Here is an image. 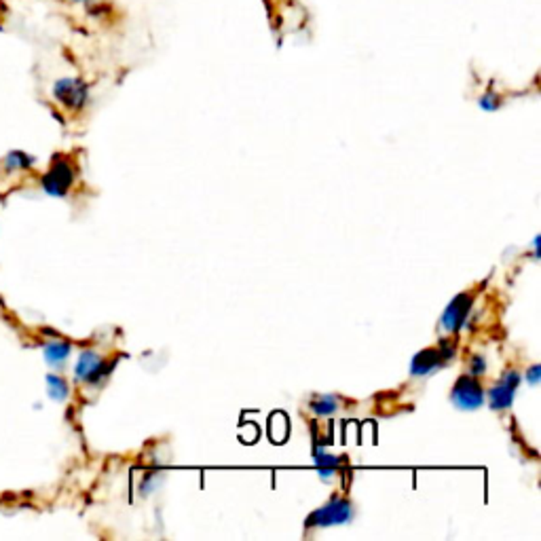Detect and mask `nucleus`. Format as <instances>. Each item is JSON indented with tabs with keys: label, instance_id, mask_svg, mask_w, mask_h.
<instances>
[{
	"label": "nucleus",
	"instance_id": "f257e3e1",
	"mask_svg": "<svg viewBox=\"0 0 541 541\" xmlns=\"http://www.w3.org/2000/svg\"><path fill=\"white\" fill-rule=\"evenodd\" d=\"M51 95L62 108L78 113L89 102V85L78 76H62L51 87Z\"/></svg>",
	"mask_w": 541,
	"mask_h": 541
},
{
	"label": "nucleus",
	"instance_id": "f03ea898",
	"mask_svg": "<svg viewBox=\"0 0 541 541\" xmlns=\"http://www.w3.org/2000/svg\"><path fill=\"white\" fill-rule=\"evenodd\" d=\"M351 518H354V504H351L345 495H335L328 504L311 514L307 520V526L309 529H322V526L349 523Z\"/></svg>",
	"mask_w": 541,
	"mask_h": 541
},
{
	"label": "nucleus",
	"instance_id": "7ed1b4c3",
	"mask_svg": "<svg viewBox=\"0 0 541 541\" xmlns=\"http://www.w3.org/2000/svg\"><path fill=\"white\" fill-rule=\"evenodd\" d=\"M43 188L51 197H64L75 185V165L68 156H55L47 174L43 175Z\"/></svg>",
	"mask_w": 541,
	"mask_h": 541
},
{
	"label": "nucleus",
	"instance_id": "20e7f679",
	"mask_svg": "<svg viewBox=\"0 0 541 541\" xmlns=\"http://www.w3.org/2000/svg\"><path fill=\"white\" fill-rule=\"evenodd\" d=\"M455 357V345L451 341H442L434 347H427L419 351L415 356L413 366H410V373L413 376H427L432 375L434 370H438L448 364Z\"/></svg>",
	"mask_w": 541,
	"mask_h": 541
},
{
	"label": "nucleus",
	"instance_id": "39448f33",
	"mask_svg": "<svg viewBox=\"0 0 541 541\" xmlns=\"http://www.w3.org/2000/svg\"><path fill=\"white\" fill-rule=\"evenodd\" d=\"M113 368L115 360H104L95 351H83V354L78 356L75 376L78 383H85V386H100V383L113 373Z\"/></svg>",
	"mask_w": 541,
	"mask_h": 541
},
{
	"label": "nucleus",
	"instance_id": "423d86ee",
	"mask_svg": "<svg viewBox=\"0 0 541 541\" xmlns=\"http://www.w3.org/2000/svg\"><path fill=\"white\" fill-rule=\"evenodd\" d=\"M476 295H478V290H467V292H461L451 301L448 305L445 316L440 319V326L445 328L446 332H459L461 326L466 324V319L469 316V311H472V305L476 301Z\"/></svg>",
	"mask_w": 541,
	"mask_h": 541
},
{
	"label": "nucleus",
	"instance_id": "0eeeda50",
	"mask_svg": "<svg viewBox=\"0 0 541 541\" xmlns=\"http://www.w3.org/2000/svg\"><path fill=\"white\" fill-rule=\"evenodd\" d=\"M451 400L457 404L459 408L466 410H474L482 406L485 402V389H482V383L476 379L474 375H461L459 381L455 383Z\"/></svg>",
	"mask_w": 541,
	"mask_h": 541
},
{
	"label": "nucleus",
	"instance_id": "6e6552de",
	"mask_svg": "<svg viewBox=\"0 0 541 541\" xmlns=\"http://www.w3.org/2000/svg\"><path fill=\"white\" fill-rule=\"evenodd\" d=\"M518 383H520V375L514 373V370H510V373H506L504 376H501V381L491 389V394H488L491 408H495V410L510 408L514 394H516Z\"/></svg>",
	"mask_w": 541,
	"mask_h": 541
},
{
	"label": "nucleus",
	"instance_id": "1a4fd4ad",
	"mask_svg": "<svg viewBox=\"0 0 541 541\" xmlns=\"http://www.w3.org/2000/svg\"><path fill=\"white\" fill-rule=\"evenodd\" d=\"M70 351H73L70 343H66V341H51V343L45 345V360H47L51 366H62V364L68 360Z\"/></svg>",
	"mask_w": 541,
	"mask_h": 541
},
{
	"label": "nucleus",
	"instance_id": "9d476101",
	"mask_svg": "<svg viewBox=\"0 0 541 541\" xmlns=\"http://www.w3.org/2000/svg\"><path fill=\"white\" fill-rule=\"evenodd\" d=\"M47 391L51 396V400L55 402H62L68 397V383L62 379V376L57 375H49L47 376Z\"/></svg>",
	"mask_w": 541,
	"mask_h": 541
},
{
	"label": "nucleus",
	"instance_id": "9b49d317",
	"mask_svg": "<svg viewBox=\"0 0 541 541\" xmlns=\"http://www.w3.org/2000/svg\"><path fill=\"white\" fill-rule=\"evenodd\" d=\"M32 163H35V159H32L30 155H25L22 151H13L6 155L5 167L9 169V172H19V169H28Z\"/></svg>",
	"mask_w": 541,
	"mask_h": 541
},
{
	"label": "nucleus",
	"instance_id": "f8f14e48",
	"mask_svg": "<svg viewBox=\"0 0 541 541\" xmlns=\"http://www.w3.org/2000/svg\"><path fill=\"white\" fill-rule=\"evenodd\" d=\"M338 408V400L335 396H322V397H316V400L311 402V410L317 415H330L335 413Z\"/></svg>",
	"mask_w": 541,
	"mask_h": 541
},
{
	"label": "nucleus",
	"instance_id": "ddd939ff",
	"mask_svg": "<svg viewBox=\"0 0 541 541\" xmlns=\"http://www.w3.org/2000/svg\"><path fill=\"white\" fill-rule=\"evenodd\" d=\"M316 461L319 466V472L324 476H330L332 472H336V469H341V466L345 464V459L330 457V455H324V453H316Z\"/></svg>",
	"mask_w": 541,
	"mask_h": 541
},
{
	"label": "nucleus",
	"instance_id": "4468645a",
	"mask_svg": "<svg viewBox=\"0 0 541 541\" xmlns=\"http://www.w3.org/2000/svg\"><path fill=\"white\" fill-rule=\"evenodd\" d=\"M480 106L485 110H497L501 106V97L495 94V91H486V94L480 97Z\"/></svg>",
	"mask_w": 541,
	"mask_h": 541
},
{
	"label": "nucleus",
	"instance_id": "2eb2a0df",
	"mask_svg": "<svg viewBox=\"0 0 541 541\" xmlns=\"http://www.w3.org/2000/svg\"><path fill=\"white\" fill-rule=\"evenodd\" d=\"M469 364H472V368H469V375H474V376H480L486 370L485 357H480V356H474L472 362H469Z\"/></svg>",
	"mask_w": 541,
	"mask_h": 541
},
{
	"label": "nucleus",
	"instance_id": "dca6fc26",
	"mask_svg": "<svg viewBox=\"0 0 541 541\" xmlns=\"http://www.w3.org/2000/svg\"><path fill=\"white\" fill-rule=\"evenodd\" d=\"M537 373H539V368H537V366H533V368H531V373H529L531 383H536V381H537Z\"/></svg>",
	"mask_w": 541,
	"mask_h": 541
},
{
	"label": "nucleus",
	"instance_id": "f3484780",
	"mask_svg": "<svg viewBox=\"0 0 541 541\" xmlns=\"http://www.w3.org/2000/svg\"><path fill=\"white\" fill-rule=\"evenodd\" d=\"M68 3H73V5H91V3H95V0H68Z\"/></svg>",
	"mask_w": 541,
	"mask_h": 541
}]
</instances>
